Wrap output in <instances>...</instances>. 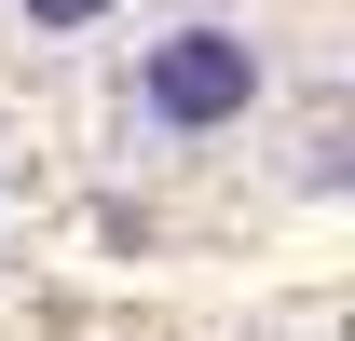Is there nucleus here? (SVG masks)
<instances>
[{"label": "nucleus", "instance_id": "f03ea898", "mask_svg": "<svg viewBox=\"0 0 355 341\" xmlns=\"http://www.w3.org/2000/svg\"><path fill=\"white\" fill-rule=\"evenodd\" d=\"M14 14H28V28H96L110 0H14Z\"/></svg>", "mask_w": 355, "mask_h": 341}, {"label": "nucleus", "instance_id": "f257e3e1", "mask_svg": "<svg viewBox=\"0 0 355 341\" xmlns=\"http://www.w3.org/2000/svg\"><path fill=\"white\" fill-rule=\"evenodd\" d=\"M246 110H260V42L219 28V14H191L137 55V123L150 137H232Z\"/></svg>", "mask_w": 355, "mask_h": 341}]
</instances>
